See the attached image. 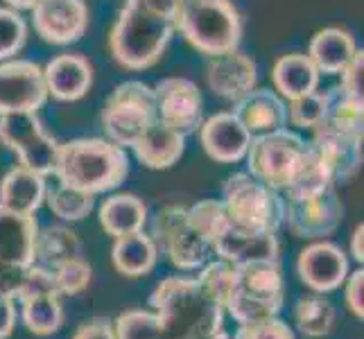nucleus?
I'll use <instances>...</instances> for the list:
<instances>
[{
    "mask_svg": "<svg viewBox=\"0 0 364 339\" xmlns=\"http://www.w3.org/2000/svg\"><path fill=\"white\" fill-rule=\"evenodd\" d=\"M161 323L177 339H229L224 308L210 301L195 279H166L149 296Z\"/></svg>",
    "mask_w": 364,
    "mask_h": 339,
    "instance_id": "nucleus-1",
    "label": "nucleus"
},
{
    "mask_svg": "<svg viewBox=\"0 0 364 339\" xmlns=\"http://www.w3.org/2000/svg\"><path fill=\"white\" fill-rule=\"evenodd\" d=\"M127 152L109 138H75L68 143H59L55 166L59 183L95 197L118 188L127 179Z\"/></svg>",
    "mask_w": 364,
    "mask_h": 339,
    "instance_id": "nucleus-2",
    "label": "nucleus"
},
{
    "mask_svg": "<svg viewBox=\"0 0 364 339\" xmlns=\"http://www.w3.org/2000/svg\"><path fill=\"white\" fill-rule=\"evenodd\" d=\"M174 30V18L154 14L134 0H127L109 34L111 55L127 70L152 68L166 53Z\"/></svg>",
    "mask_w": 364,
    "mask_h": 339,
    "instance_id": "nucleus-3",
    "label": "nucleus"
},
{
    "mask_svg": "<svg viewBox=\"0 0 364 339\" xmlns=\"http://www.w3.org/2000/svg\"><path fill=\"white\" fill-rule=\"evenodd\" d=\"M177 30L202 55L218 57L240 45L242 18L231 0H183Z\"/></svg>",
    "mask_w": 364,
    "mask_h": 339,
    "instance_id": "nucleus-4",
    "label": "nucleus"
},
{
    "mask_svg": "<svg viewBox=\"0 0 364 339\" xmlns=\"http://www.w3.org/2000/svg\"><path fill=\"white\" fill-rule=\"evenodd\" d=\"M222 206L231 224L249 231L279 233L285 224V197L249 172L229 177L224 183Z\"/></svg>",
    "mask_w": 364,
    "mask_h": 339,
    "instance_id": "nucleus-5",
    "label": "nucleus"
},
{
    "mask_svg": "<svg viewBox=\"0 0 364 339\" xmlns=\"http://www.w3.org/2000/svg\"><path fill=\"white\" fill-rule=\"evenodd\" d=\"M235 287L224 310L237 323L276 317L283 308V274L279 260H258L235 267Z\"/></svg>",
    "mask_w": 364,
    "mask_h": 339,
    "instance_id": "nucleus-6",
    "label": "nucleus"
},
{
    "mask_svg": "<svg viewBox=\"0 0 364 339\" xmlns=\"http://www.w3.org/2000/svg\"><path fill=\"white\" fill-rule=\"evenodd\" d=\"M152 240L177 269L202 267L213 251L210 237L183 206H166L152 222Z\"/></svg>",
    "mask_w": 364,
    "mask_h": 339,
    "instance_id": "nucleus-7",
    "label": "nucleus"
},
{
    "mask_svg": "<svg viewBox=\"0 0 364 339\" xmlns=\"http://www.w3.org/2000/svg\"><path fill=\"white\" fill-rule=\"evenodd\" d=\"M156 122L154 89L143 82H122L107 97L102 111V127L111 143L134 147L143 131Z\"/></svg>",
    "mask_w": 364,
    "mask_h": 339,
    "instance_id": "nucleus-8",
    "label": "nucleus"
},
{
    "mask_svg": "<svg viewBox=\"0 0 364 339\" xmlns=\"http://www.w3.org/2000/svg\"><path fill=\"white\" fill-rule=\"evenodd\" d=\"M308 152V143L296 131L279 129L251 138L247 149V166L251 177L260 179L276 190H285Z\"/></svg>",
    "mask_w": 364,
    "mask_h": 339,
    "instance_id": "nucleus-9",
    "label": "nucleus"
},
{
    "mask_svg": "<svg viewBox=\"0 0 364 339\" xmlns=\"http://www.w3.org/2000/svg\"><path fill=\"white\" fill-rule=\"evenodd\" d=\"M0 143L11 149L23 168L48 177L55 174L59 143L50 136L36 111H16L0 116Z\"/></svg>",
    "mask_w": 364,
    "mask_h": 339,
    "instance_id": "nucleus-10",
    "label": "nucleus"
},
{
    "mask_svg": "<svg viewBox=\"0 0 364 339\" xmlns=\"http://www.w3.org/2000/svg\"><path fill=\"white\" fill-rule=\"evenodd\" d=\"M344 206L335 185L317 193L285 197V222L296 237L317 240L331 235L342 222Z\"/></svg>",
    "mask_w": 364,
    "mask_h": 339,
    "instance_id": "nucleus-11",
    "label": "nucleus"
},
{
    "mask_svg": "<svg viewBox=\"0 0 364 339\" xmlns=\"http://www.w3.org/2000/svg\"><path fill=\"white\" fill-rule=\"evenodd\" d=\"M156 118L181 136L195 134L204 122V99L197 84L186 77L161 80L154 89Z\"/></svg>",
    "mask_w": 364,
    "mask_h": 339,
    "instance_id": "nucleus-12",
    "label": "nucleus"
},
{
    "mask_svg": "<svg viewBox=\"0 0 364 339\" xmlns=\"http://www.w3.org/2000/svg\"><path fill=\"white\" fill-rule=\"evenodd\" d=\"M48 97L43 68L28 59L0 64V116L41 109Z\"/></svg>",
    "mask_w": 364,
    "mask_h": 339,
    "instance_id": "nucleus-13",
    "label": "nucleus"
},
{
    "mask_svg": "<svg viewBox=\"0 0 364 339\" xmlns=\"http://www.w3.org/2000/svg\"><path fill=\"white\" fill-rule=\"evenodd\" d=\"M32 23L46 43L70 45L89 28V7L84 0H39L32 7Z\"/></svg>",
    "mask_w": 364,
    "mask_h": 339,
    "instance_id": "nucleus-14",
    "label": "nucleus"
},
{
    "mask_svg": "<svg viewBox=\"0 0 364 339\" xmlns=\"http://www.w3.org/2000/svg\"><path fill=\"white\" fill-rule=\"evenodd\" d=\"M299 279L315 294H328L340 290L348 276V258L333 242H315L301 251L296 260Z\"/></svg>",
    "mask_w": 364,
    "mask_h": 339,
    "instance_id": "nucleus-15",
    "label": "nucleus"
},
{
    "mask_svg": "<svg viewBox=\"0 0 364 339\" xmlns=\"http://www.w3.org/2000/svg\"><path fill=\"white\" fill-rule=\"evenodd\" d=\"M310 147L331 172L333 183L348 181L362 166V134H348L317 124Z\"/></svg>",
    "mask_w": 364,
    "mask_h": 339,
    "instance_id": "nucleus-16",
    "label": "nucleus"
},
{
    "mask_svg": "<svg viewBox=\"0 0 364 339\" xmlns=\"http://www.w3.org/2000/svg\"><path fill=\"white\" fill-rule=\"evenodd\" d=\"M213 251L222 260L240 267L258 260H279V240H276V233L249 231L227 220L213 240Z\"/></svg>",
    "mask_w": 364,
    "mask_h": 339,
    "instance_id": "nucleus-17",
    "label": "nucleus"
},
{
    "mask_svg": "<svg viewBox=\"0 0 364 339\" xmlns=\"http://www.w3.org/2000/svg\"><path fill=\"white\" fill-rule=\"evenodd\" d=\"M36 235L39 224L34 215L0 206V265L32 267L36 262Z\"/></svg>",
    "mask_w": 364,
    "mask_h": 339,
    "instance_id": "nucleus-18",
    "label": "nucleus"
},
{
    "mask_svg": "<svg viewBox=\"0 0 364 339\" xmlns=\"http://www.w3.org/2000/svg\"><path fill=\"white\" fill-rule=\"evenodd\" d=\"M206 80L210 91L222 99L237 102L240 97L256 89V64L254 59L245 53H224L218 57H210V64L206 68Z\"/></svg>",
    "mask_w": 364,
    "mask_h": 339,
    "instance_id": "nucleus-19",
    "label": "nucleus"
},
{
    "mask_svg": "<svg viewBox=\"0 0 364 339\" xmlns=\"http://www.w3.org/2000/svg\"><path fill=\"white\" fill-rule=\"evenodd\" d=\"M206 154L218 163H237L247 156L251 136L231 111L215 113L199 127Z\"/></svg>",
    "mask_w": 364,
    "mask_h": 339,
    "instance_id": "nucleus-20",
    "label": "nucleus"
},
{
    "mask_svg": "<svg viewBox=\"0 0 364 339\" xmlns=\"http://www.w3.org/2000/svg\"><path fill=\"white\" fill-rule=\"evenodd\" d=\"M48 95L59 102H75L89 93L93 84V68L82 55H59L43 68Z\"/></svg>",
    "mask_w": 364,
    "mask_h": 339,
    "instance_id": "nucleus-21",
    "label": "nucleus"
},
{
    "mask_svg": "<svg viewBox=\"0 0 364 339\" xmlns=\"http://www.w3.org/2000/svg\"><path fill=\"white\" fill-rule=\"evenodd\" d=\"M233 116L245 124L251 136L279 131L287 127V104L269 89H254L233 102Z\"/></svg>",
    "mask_w": 364,
    "mask_h": 339,
    "instance_id": "nucleus-22",
    "label": "nucleus"
},
{
    "mask_svg": "<svg viewBox=\"0 0 364 339\" xmlns=\"http://www.w3.org/2000/svg\"><path fill=\"white\" fill-rule=\"evenodd\" d=\"M136 158L149 170H166L172 168L183 156L186 136L170 129L159 118L143 131V136L134 143Z\"/></svg>",
    "mask_w": 364,
    "mask_h": 339,
    "instance_id": "nucleus-23",
    "label": "nucleus"
},
{
    "mask_svg": "<svg viewBox=\"0 0 364 339\" xmlns=\"http://www.w3.org/2000/svg\"><path fill=\"white\" fill-rule=\"evenodd\" d=\"M46 177L23 166L11 168L0 181V206L34 215L46 202Z\"/></svg>",
    "mask_w": 364,
    "mask_h": 339,
    "instance_id": "nucleus-24",
    "label": "nucleus"
},
{
    "mask_svg": "<svg viewBox=\"0 0 364 339\" xmlns=\"http://www.w3.org/2000/svg\"><path fill=\"white\" fill-rule=\"evenodd\" d=\"M355 53H358L355 39L346 30L323 28L312 36L308 48V59L323 75H340L350 64Z\"/></svg>",
    "mask_w": 364,
    "mask_h": 339,
    "instance_id": "nucleus-25",
    "label": "nucleus"
},
{
    "mask_svg": "<svg viewBox=\"0 0 364 339\" xmlns=\"http://www.w3.org/2000/svg\"><path fill=\"white\" fill-rule=\"evenodd\" d=\"M159 258V249L152 240V235L136 231L129 235L116 237L114 249H111V260L114 267L129 279H138L154 269Z\"/></svg>",
    "mask_w": 364,
    "mask_h": 339,
    "instance_id": "nucleus-26",
    "label": "nucleus"
},
{
    "mask_svg": "<svg viewBox=\"0 0 364 339\" xmlns=\"http://www.w3.org/2000/svg\"><path fill=\"white\" fill-rule=\"evenodd\" d=\"M319 70L315 64L308 59V55H283L274 64L272 80L276 91H279L285 99H296L301 95H308L317 91L319 86Z\"/></svg>",
    "mask_w": 364,
    "mask_h": 339,
    "instance_id": "nucleus-27",
    "label": "nucleus"
},
{
    "mask_svg": "<svg viewBox=\"0 0 364 339\" xmlns=\"http://www.w3.org/2000/svg\"><path fill=\"white\" fill-rule=\"evenodd\" d=\"M145 222H147V206L136 195L129 193L114 195L105 199V204L100 206V224L114 237L143 231Z\"/></svg>",
    "mask_w": 364,
    "mask_h": 339,
    "instance_id": "nucleus-28",
    "label": "nucleus"
},
{
    "mask_svg": "<svg viewBox=\"0 0 364 339\" xmlns=\"http://www.w3.org/2000/svg\"><path fill=\"white\" fill-rule=\"evenodd\" d=\"M77 256H82V242L66 226H48L36 235V265L55 269Z\"/></svg>",
    "mask_w": 364,
    "mask_h": 339,
    "instance_id": "nucleus-29",
    "label": "nucleus"
},
{
    "mask_svg": "<svg viewBox=\"0 0 364 339\" xmlns=\"http://www.w3.org/2000/svg\"><path fill=\"white\" fill-rule=\"evenodd\" d=\"M323 127L340 129L348 134L364 131V99L346 95L340 86L326 91V113L319 122Z\"/></svg>",
    "mask_w": 364,
    "mask_h": 339,
    "instance_id": "nucleus-30",
    "label": "nucleus"
},
{
    "mask_svg": "<svg viewBox=\"0 0 364 339\" xmlns=\"http://www.w3.org/2000/svg\"><path fill=\"white\" fill-rule=\"evenodd\" d=\"M23 306V321L28 325V330L48 337L61 328L64 323V308L57 294H41V296H30L21 301Z\"/></svg>",
    "mask_w": 364,
    "mask_h": 339,
    "instance_id": "nucleus-31",
    "label": "nucleus"
},
{
    "mask_svg": "<svg viewBox=\"0 0 364 339\" xmlns=\"http://www.w3.org/2000/svg\"><path fill=\"white\" fill-rule=\"evenodd\" d=\"M294 319L306 337H326L335 325V306L323 294H310L296 301Z\"/></svg>",
    "mask_w": 364,
    "mask_h": 339,
    "instance_id": "nucleus-32",
    "label": "nucleus"
},
{
    "mask_svg": "<svg viewBox=\"0 0 364 339\" xmlns=\"http://www.w3.org/2000/svg\"><path fill=\"white\" fill-rule=\"evenodd\" d=\"M46 202L48 208L53 210V215H57L64 222H80L84 217H89V212L95 206L93 195L64 183H57L55 188L46 190Z\"/></svg>",
    "mask_w": 364,
    "mask_h": 339,
    "instance_id": "nucleus-33",
    "label": "nucleus"
},
{
    "mask_svg": "<svg viewBox=\"0 0 364 339\" xmlns=\"http://www.w3.org/2000/svg\"><path fill=\"white\" fill-rule=\"evenodd\" d=\"M114 325L118 339H177L161 323L154 310H127Z\"/></svg>",
    "mask_w": 364,
    "mask_h": 339,
    "instance_id": "nucleus-34",
    "label": "nucleus"
},
{
    "mask_svg": "<svg viewBox=\"0 0 364 339\" xmlns=\"http://www.w3.org/2000/svg\"><path fill=\"white\" fill-rule=\"evenodd\" d=\"M235 279L237 271L235 265L227 260H218V262H208L204 267V271L197 276V285L210 301H215L218 306H227V301L235 287Z\"/></svg>",
    "mask_w": 364,
    "mask_h": 339,
    "instance_id": "nucleus-35",
    "label": "nucleus"
},
{
    "mask_svg": "<svg viewBox=\"0 0 364 339\" xmlns=\"http://www.w3.org/2000/svg\"><path fill=\"white\" fill-rule=\"evenodd\" d=\"M28 39V23L11 7H0V61L18 55Z\"/></svg>",
    "mask_w": 364,
    "mask_h": 339,
    "instance_id": "nucleus-36",
    "label": "nucleus"
},
{
    "mask_svg": "<svg viewBox=\"0 0 364 339\" xmlns=\"http://www.w3.org/2000/svg\"><path fill=\"white\" fill-rule=\"evenodd\" d=\"M323 113H326V93L312 91L308 95L290 99V107H287V120H290L292 124H296V127L315 129L317 124L323 120Z\"/></svg>",
    "mask_w": 364,
    "mask_h": 339,
    "instance_id": "nucleus-37",
    "label": "nucleus"
},
{
    "mask_svg": "<svg viewBox=\"0 0 364 339\" xmlns=\"http://www.w3.org/2000/svg\"><path fill=\"white\" fill-rule=\"evenodd\" d=\"M53 271H55L59 294L75 296V294L84 292L91 283V265L82 256L61 262V265H57Z\"/></svg>",
    "mask_w": 364,
    "mask_h": 339,
    "instance_id": "nucleus-38",
    "label": "nucleus"
},
{
    "mask_svg": "<svg viewBox=\"0 0 364 339\" xmlns=\"http://www.w3.org/2000/svg\"><path fill=\"white\" fill-rule=\"evenodd\" d=\"M233 339H296V337L290 325L276 315L267 319L240 323V328H237Z\"/></svg>",
    "mask_w": 364,
    "mask_h": 339,
    "instance_id": "nucleus-39",
    "label": "nucleus"
},
{
    "mask_svg": "<svg viewBox=\"0 0 364 339\" xmlns=\"http://www.w3.org/2000/svg\"><path fill=\"white\" fill-rule=\"evenodd\" d=\"M41 294H59V287H57V281H55V271L48 269L43 265H34L28 267L25 271V279H23V285H21V292H18V301L23 298H30V296H41Z\"/></svg>",
    "mask_w": 364,
    "mask_h": 339,
    "instance_id": "nucleus-40",
    "label": "nucleus"
},
{
    "mask_svg": "<svg viewBox=\"0 0 364 339\" xmlns=\"http://www.w3.org/2000/svg\"><path fill=\"white\" fill-rule=\"evenodd\" d=\"M340 75H342L340 89L350 97L364 99V91H362L364 89V53L362 50H358L355 57L350 59V64Z\"/></svg>",
    "mask_w": 364,
    "mask_h": 339,
    "instance_id": "nucleus-41",
    "label": "nucleus"
},
{
    "mask_svg": "<svg viewBox=\"0 0 364 339\" xmlns=\"http://www.w3.org/2000/svg\"><path fill=\"white\" fill-rule=\"evenodd\" d=\"M344 283H346V290H344L346 306L362 321L364 319V269L348 274Z\"/></svg>",
    "mask_w": 364,
    "mask_h": 339,
    "instance_id": "nucleus-42",
    "label": "nucleus"
},
{
    "mask_svg": "<svg viewBox=\"0 0 364 339\" xmlns=\"http://www.w3.org/2000/svg\"><path fill=\"white\" fill-rule=\"evenodd\" d=\"M73 339H118L116 325L105 317H95L91 321L82 323Z\"/></svg>",
    "mask_w": 364,
    "mask_h": 339,
    "instance_id": "nucleus-43",
    "label": "nucleus"
},
{
    "mask_svg": "<svg viewBox=\"0 0 364 339\" xmlns=\"http://www.w3.org/2000/svg\"><path fill=\"white\" fill-rule=\"evenodd\" d=\"M16 325V308H14V298L0 294V339H7L14 333Z\"/></svg>",
    "mask_w": 364,
    "mask_h": 339,
    "instance_id": "nucleus-44",
    "label": "nucleus"
},
{
    "mask_svg": "<svg viewBox=\"0 0 364 339\" xmlns=\"http://www.w3.org/2000/svg\"><path fill=\"white\" fill-rule=\"evenodd\" d=\"M141 7L154 11V14H161V16H168V18H174L177 21V14H179V7L183 0H134Z\"/></svg>",
    "mask_w": 364,
    "mask_h": 339,
    "instance_id": "nucleus-45",
    "label": "nucleus"
},
{
    "mask_svg": "<svg viewBox=\"0 0 364 339\" xmlns=\"http://www.w3.org/2000/svg\"><path fill=\"white\" fill-rule=\"evenodd\" d=\"M364 226H355V231H353V237H350V256H353L358 262L364 260Z\"/></svg>",
    "mask_w": 364,
    "mask_h": 339,
    "instance_id": "nucleus-46",
    "label": "nucleus"
},
{
    "mask_svg": "<svg viewBox=\"0 0 364 339\" xmlns=\"http://www.w3.org/2000/svg\"><path fill=\"white\" fill-rule=\"evenodd\" d=\"M5 3L11 7V9H32L36 3H39V0H5Z\"/></svg>",
    "mask_w": 364,
    "mask_h": 339,
    "instance_id": "nucleus-47",
    "label": "nucleus"
}]
</instances>
